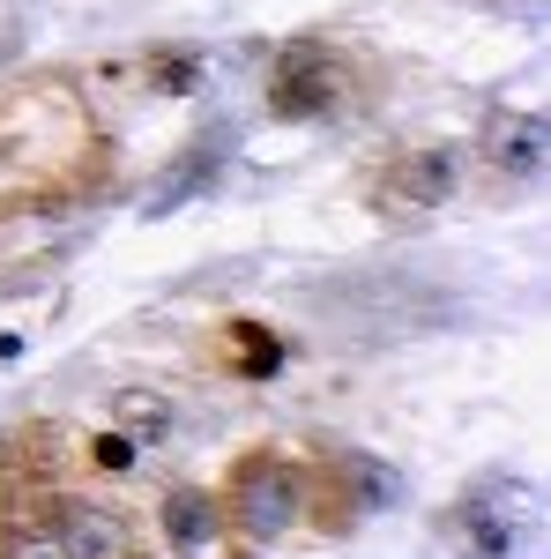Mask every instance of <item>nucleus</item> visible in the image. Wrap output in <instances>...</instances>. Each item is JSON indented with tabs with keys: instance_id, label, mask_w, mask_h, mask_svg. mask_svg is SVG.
<instances>
[{
	"instance_id": "2",
	"label": "nucleus",
	"mask_w": 551,
	"mask_h": 559,
	"mask_svg": "<svg viewBox=\"0 0 551 559\" xmlns=\"http://www.w3.org/2000/svg\"><path fill=\"white\" fill-rule=\"evenodd\" d=\"M112 165L105 120L68 75L0 83V216L68 210Z\"/></svg>"
},
{
	"instance_id": "7",
	"label": "nucleus",
	"mask_w": 551,
	"mask_h": 559,
	"mask_svg": "<svg viewBox=\"0 0 551 559\" xmlns=\"http://www.w3.org/2000/svg\"><path fill=\"white\" fill-rule=\"evenodd\" d=\"M484 165L500 179H537L544 173V120L537 112H492L484 120Z\"/></svg>"
},
{
	"instance_id": "8",
	"label": "nucleus",
	"mask_w": 551,
	"mask_h": 559,
	"mask_svg": "<svg viewBox=\"0 0 551 559\" xmlns=\"http://www.w3.org/2000/svg\"><path fill=\"white\" fill-rule=\"evenodd\" d=\"M209 358L224 373H239V381H268V373L291 358V344H284L276 329H261V321H224L209 336Z\"/></svg>"
},
{
	"instance_id": "6",
	"label": "nucleus",
	"mask_w": 551,
	"mask_h": 559,
	"mask_svg": "<svg viewBox=\"0 0 551 559\" xmlns=\"http://www.w3.org/2000/svg\"><path fill=\"white\" fill-rule=\"evenodd\" d=\"M522 530H529V492H522V485H507V477L477 485L463 508L447 515V537L463 545V559H507Z\"/></svg>"
},
{
	"instance_id": "9",
	"label": "nucleus",
	"mask_w": 551,
	"mask_h": 559,
	"mask_svg": "<svg viewBox=\"0 0 551 559\" xmlns=\"http://www.w3.org/2000/svg\"><path fill=\"white\" fill-rule=\"evenodd\" d=\"M171 426H179V411H171V395H157V388H120L112 395V432L134 440V448L171 440Z\"/></svg>"
},
{
	"instance_id": "4",
	"label": "nucleus",
	"mask_w": 551,
	"mask_h": 559,
	"mask_svg": "<svg viewBox=\"0 0 551 559\" xmlns=\"http://www.w3.org/2000/svg\"><path fill=\"white\" fill-rule=\"evenodd\" d=\"M350 97H358V68L328 38L291 45L268 75V112L276 120H336V112H350Z\"/></svg>"
},
{
	"instance_id": "1",
	"label": "nucleus",
	"mask_w": 551,
	"mask_h": 559,
	"mask_svg": "<svg viewBox=\"0 0 551 559\" xmlns=\"http://www.w3.org/2000/svg\"><path fill=\"white\" fill-rule=\"evenodd\" d=\"M89 455L68 426H15L0 440V559H149L128 508L83 485Z\"/></svg>"
},
{
	"instance_id": "3",
	"label": "nucleus",
	"mask_w": 551,
	"mask_h": 559,
	"mask_svg": "<svg viewBox=\"0 0 551 559\" xmlns=\"http://www.w3.org/2000/svg\"><path fill=\"white\" fill-rule=\"evenodd\" d=\"M224 522L239 545H276L291 522H306V463L284 448H247L224 477Z\"/></svg>"
},
{
	"instance_id": "10",
	"label": "nucleus",
	"mask_w": 551,
	"mask_h": 559,
	"mask_svg": "<svg viewBox=\"0 0 551 559\" xmlns=\"http://www.w3.org/2000/svg\"><path fill=\"white\" fill-rule=\"evenodd\" d=\"M165 537L179 545V552H194V545H209L216 537V508H209V492H194V485H179L165 500Z\"/></svg>"
},
{
	"instance_id": "5",
	"label": "nucleus",
	"mask_w": 551,
	"mask_h": 559,
	"mask_svg": "<svg viewBox=\"0 0 551 559\" xmlns=\"http://www.w3.org/2000/svg\"><path fill=\"white\" fill-rule=\"evenodd\" d=\"M455 194V150H403V157H387L381 173L366 179V202L387 216V224H410V216L440 210Z\"/></svg>"
}]
</instances>
